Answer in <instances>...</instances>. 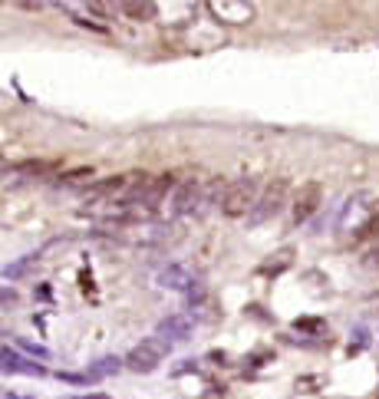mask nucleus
<instances>
[{
  "label": "nucleus",
  "instance_id": "nucleus-17",
  "mask_svg": "<svg viewBox=\"0 0 379 399\" xmlns=\"http://www.w3.org/2000/svg\"><path fill=\"white\" fill-rule=\"evenodd\" d=\"M294 327L303 333H317V330H323V320H297Z\"/></svg>",
  "mask_w": 379,
  "mask_h": 399
},
{
  "label": "nucleus",
  "instance_id": "nucleus-18",
  "mask_svg": "<svg viewBox=\"0 0 379 399\" xmlns=\"http://www.w3.org/2000/svg\"><path fill=\"white\" fill-rule=\"evenodd\" d=\"M33 297H40V300H50V287H37V291H33Z\"/></svg>",
  "mask_w": 379,
  "mask_h": 399
},
{
  "label": "nucleus",
  "instance_id": "nucleus-7",
  "mask_svg": "<svg viewBox=\"0 0 379 399\" xmlns=\"http://www.w3.org/2000/svg\"><path fill=\"white\" fill-rule=\"evenodd\" d=\"M191 333H195V320H191L188 314H171V317H165V320H159V327H155V337L165 340L169 347L171 343L188 340Z\"/></svg>",
  "mask_w": 379,
  "mask_h": 399
},
{
  "label": "nucleus",
  "instance_id": "nucleus-11",
  "mask_svg": "<svg viewBox=\"0 0 379 399\" xmlns=\"http://www.w3.org/2000/svg\"><path fill=\"white\" fill-rule=\"evenodd\" d=\"M123 370V360L119 356H103V360H96L93 366H89V373H86V380H106V376H113V373Z\"/></svg>",
  "mask_w": 379,
  "mask_h": 399
},
{
  "label": "nucleus",
  "instance_id": "nucleus-19",
  "mask_svg": "<svg viewBox=\"0 0 379 399\" xmlns=\"http://www.w3.org/2000/svg\"><path fill=\"white\" fill-rule=\"evenodd\" d=\"M7 399H27V396H7Z\"/></svg>",
  "mask_w": 379,
  "mask_h": 399
},
{
  "label": "nucleus",
  "instance_id": "nucleus-12",
  "mask_svg": "<svg viewBox=\"0 0 379 399\" xmlns=\"http://www.w3.org/2000/svg\"><path fill=\"white\" fill-rule=\"evenodd\" d=\"M17 350L23 353V356H30V360H40V363H50V360H53V353H50L47 347H40V343L27 340V337H20V340H17Z\"/></svg>",
  "mask_w": 379,
  "mask_h": 399
},
{
  "label": "nucleus",
  "instance_id": "nucleus-2",
  "mask_svg": "<svg viewBox=\"0 0 379 399\" xmlns=\"http://www.w3.org/2000/svg\"><path fill=\"white\" fill-rule=\"evenodd\" d=\"M254 201H257V181L241 179L225 189V195H221V211H225L227 218H244V215H251Z\"/></svg>",
  "mask_w": 379,
  "mask_h": 399
},
{
  "label": "nucleus",
  "instance_id": "nucleus-15",
  "mask_svg": "<svg viewBox=\"0 0 379 399\" xmlns=\"http://www.w3.org/2000/svg\"><path fill=\"white\" fill-rule=\"evenodd\" d=\"M17 291H13V287L10 284H0V307H7V304H17Z\"/></svg>",
  "mask_w": 379,
  "mask_h": 399
},
{
  "label": "nucleus",
  "instance_id": "nucleus-16",
  "mask_svg": "<svg viewBox=\"0 0 379 399\" xmlns=\"http://www.w3.org/2000/svg\"><path fill=\"white\" fill-rule=\"evenodd\" d=\"M57 380L69 383V386H86V383H89V380H86V376H79V373H63V370L57 373Z\"/></svg>",
  "mask_w": 379,
  "mask_h": 399
},
{
  "label": "nucleus",
  "instance_id": "nucleus-5",
  "mask_svg": "<svg viewBox=\"0 0 379 399\" xmlns=\"http://www.w3.org/2000/svg\"><path fill=\"white\" fill-rule=\"evenodd\" d=\"M208 10L221 23H234V27H244V23H251L257 17L254 4H247V0H211Z\"/></svg>",
  "mask_w": 379,
  "mask_h": 399
},
{
  "label": "nucleus",
  "instance_id": "nucleus-4",
  "mask_svg": "<svg viewBox=\"0 0 379 399\" xmlns=\"http://www.w3.org/2000/svg\"><path fill=\"white\" fill-rule=\"evenodd\" d=\"M0 373L4 376H47V366L23 356L17 347H0Z\"/></svg>",
  "mask_w": 379,
  "mask_h": 399
},
{
  "label": "nucleus",
  "instance_id": "nucleus-14",
  "mask_svg": "<svg viewBox=\"0 0 379 399\" xmlns=\"http://www.w3.org/2000/svg\"><path fill=\"white\" fill-rule=\"evenodd\" d=\"M376 231H379V201H376V205H373L370 218H366V221H363V225H360V238H373Z\"/></svg>",
  "mask_w": 379,
  "mask_h": 399
},
{
  "label": "nucleus",
  "instance_id": "nucleus-13",
  "mask_svg": "<svg viewBox=\"0 0 379 399\" xmlns=\"http://www.w3.org/2000/svg\"><path fill=\"white\" fill-rule=\"evenodd\" d=\"M123 13H129V17L135 20H155L159 17V4H123Z\"/></svg>",
  "mask_w": 379,
  "mask_h": 399
},
{
  "label": "nucleus",
  "instance_id": "nucleus-6",
  "mask_svg": "<svg viewBox=\"0 0 379 399\" xmlns=\"http://www.w3.org/2000/svg\"><path fill=\"white\" fill-rule=\"evenodd\" d=\"M284 198H287V185L284 181H274V185H267L264 195L254 201V208H251V225H261V221H267L271 215H277V211L284 208Z\"/></svg>",
  "mask_w": 379,
  "mask_h": 399
},
{
  "label": "nucleus",
  "instance_id": "nucleus-3",
  "mask_svg": "<svg viewBox=\"0 0 379 399\" xmlns=\"http://www.w3.org/2000/svg\"><path fill=\"white\" fill-rule=\"evenodd\" d=\"M201 191H205V181L201 179H185L181 185H175V189H171V198H169V215L171 218L191 215V211L198 208Z\"/></svg>",
  "mask_w": 379,
  "mask_h": 399
},
{
  "label": "nucleus",
  "instance_id": "nucleus-1",
  "mask_svg": "<svg viewBox=\"0 0 379 399\" xmlns=\"http://www.w3.org/2000/svg\"><path fill=\"white\" fill-rule=\"evenodd\" d=\"M169 343L159 340V337H149V340H142L139 347H132L129 350V356L123 360L125 370H132V373H155L159 370V363L169 356Z\"/></svg>",
  "mask_w": 379,
  "mask_h": 399
},
{
  "label": "nucleus",
  "instance_id": "nucleus-8",
  "mask_svg": "<svg viewBox=\"0 0 379 399\" xmlns=\"http://www.w3.org/2000/svg\"><path fill=\"white\" fill-rule=\"evenodd\" d=\"M159 287L165 291H179V294H188L191 287H198V277L191 274L185 264H169L159 271Z\"/></svg>",
  "mask_w": 379,
  "mask_h": 399
},
{
  "label": "nucleus",
  "instance_id": "nucleus-9",
  "mask_svg": "<svg viewBox=\"0 0 379 399\" xmlns=\"http://www.w3.org/2000/svg\"><path fill=\"white\" fill-rule=\"evenodd\" d=\"M317 205H320V185L310 181V185H303V191L297 195V205H294V221L297 225L310 218L313 211H317Z\"/></svg>",
  "mask_w": 379,
  "mask_h": 399
},
{
  "label": "nucleus",
  "instance_id": "nucleus-10",
  "mask_svg": "<svg viewBox=\"0 0 379 399\" xmlns=\"http://www.w3.org/2000/svg\"><path fill=\"white\" fill-rule=\"evenodd\" d=\"M33 267H37V254H23L20 261H13V264L0 267V277H4V281H23Z\"/></svg>",
  "mask_w": 379,
  "mask_h": 399
}]
</instances>
